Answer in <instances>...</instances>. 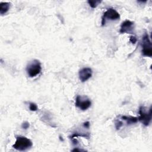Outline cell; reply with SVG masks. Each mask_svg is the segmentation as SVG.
Returning <instances> with one entry per match:
<instances>
[{
	"label": "cell",
	"instance_id": "3",
	"mask_svg": "<svg viewBox=\"0 0 152 152\" xmlns=\"http://www.w3.org/2000/svg\"><path fill=\"white\" fill-rule=\"evenodd\" d=\"M141 47H142V53L144 56H148V57H151L152 56L151 43L148 37V35L147 33H145V34L142 37Z\"/></svg>",
	"mask_w": 152,
	"mask_h": 152
},
{
	"label": "cell",
	"instance_id": "14",
	"mask_svg": "<svg viewBox=\"0 0 152 152\" xmlns=\"http://www.w3.org/2000/svg\"><path fill=\"white\" fill-rule=\"evenodd\" d=\"M29 126H30L29 123L27 122H25L23 123V124H22V125H21L22 128H23V129H26L28 128Z\"/></svg>",
	"mask_w": 152,
	"mask_h": 152
},
{
	"label": "cell",
	"instance_id": "2",
	"mask_svg": "<svg viewBox=\"0 0 152 152\" xmlns=\"http://www.w3.org/2000/svg\"><path fill=\"white\" fill-rule=\"evenodd\" d=\"M41 69L42 67L40 62L37 59H34L31 62L26 68L27 74L30 77H36L40 73Z\"/></svg>",
	"mask_w": 152,
	"mask_h": 152
},
{
	"label": "cell",
	"instance_id": "16",
	"mask_svg": "<svg viewBox=\"0 0 152 152\" xmlns=\"http://www.w3.org/2000/svg\"><path fill=\"white\" fill-rule=\"evenodd\" d=\"M84 126L86 127V128H89V126H90V124L88 122H86L84 124Z\"/></svg>",
	"mask_w": 152,
	"mask_h": 152
},
{
	"label": "cell",
	"instance_id": "1",
	"mask_svg": "<svg viewBox=\"0 0 152 152\" xmlns=\"http://www.w3.org/2000/svg\"><path fill=\"white\" fill-rule=\"evenodd\" d=\"M32 145V142L30 139L25 137L20 136L16 138L13 147L18 151H25L30 148Z\"/></svg>",
	"mask_w": 152,
	"mask_h": 152
},
{
	"label": "cell",
	"instance_id": "5",
	"mask_svg": "<svg viewBox=\"0 0 152 152\" xmlns=\"http://www.w3.org/2000/svg\"><path fill=\"white\" fill-rule=\"evenodd\" d=\"M91 104L90 100L85 96H77L75 99V106L82 110L88 109Z\"/></svg>",
	"mask_w": 152,
	"mask_h": 152
},
{
	"label": "cell",
	"instance_id": "12",
	"mask_svg": "<svg viewBox=\"0 0 152 152\" xmlns=\"http://www.w3.org/2000/svg\"><path fill=\"white\" fill-rule=\"evenodd\" d=\"M29 109L31 111H36L37 110V106L35 103H30L29 104Z\"/></svg>",
	"mask_w": 152,
	"mask_h": 152
},
{
	"label": "cell",
	"instance_id": "8",
	"mask_svg": "<svg viewBox=\"0 0 152 152\" xmlns=\"http://www.w3.org/2000/svg\"><path fill=\"white\" fill-rule=\"evenodd\" d=\"M92 76V69L90 68L85 67L79 71V78L81 82H85Z\"/></svg>",
	"mask_w": 152,
	"mask_h": 152
},
{
	"label": "cell",
	"instance_id": "15",
	"mask_svg": "<svg viewBox=\"0 0 152 152\" xmlns=\"http://www.w3.org/2000/svg\"><path fill=\"white\" fill-rule=\"evenodd\" d=\"M129 41L132 43H135L137 42V39L135 36H131L130 39H129Z\"/></svg>",
	"mask_w": 152,
	"mask_h": 152
},
{
	"label": "cell",
	"instance_id": "4",
	"mask_svg": "<svg viewBox=\"0 0 152 152\" xmlns=\"http://www.w3.org/2000/svg\"><path fill=\"white\" fill-rule=\"evenodd\" d=\"M140 116L138 119L145 126H148L151 120V109H149L148 111L145 110L144 106H140L139 109Z\"/></svg>",
	"mask_w": 152,
	"mask_h": 152
},
{
	"label": "cell",
	"instance_id": "7",
	"mask_svg": "<svg viewBox=\"0 0 152 152\" xmlns=\"http://www.w3.org/2000/svg\"><path fill=\"white\" fill-rule=\"evenodd\" d=\"M134 22L130 20H125L124 21L120 28V33H132L134 30Z\"/></svg>",
	"mask_w": 152,
	"mask_h": 152
},
{
	"label": "cell",
	"instance_id": "11",
	"mask_svg": "<svg viewBox=\"0 0 152 152\" xmlns=\"http://www.w3.org/2000/svg\"><path fill=\"white\" fill-rule=\"evenodd\" d=\"M101 1H88V3L89 4V5L93 8H96L97 6L101 2Z\"/></svg>",
	"mask_w": 152,
	"mask_h": 152
},
{
	"label": "cell",
	"instance_id": "9",
	"mask_svg": "<svg viewBox=\"0 0 152 152\" xmlns=\"http://www.w3.org/2000/svg\"><path fill=\"white\" fill-rule=\"evenodd\" d=\"M121 118L123 120H125L126 122V124L128 125H131L135 124L138 121V118L137 117H133V116H122Z\"/></svg>",
	"mask_w": 152,
	"mask_h": 152
},
{
	"label": "cell",
	"instance_id": "13",
	"mask_svg": "<svg viewBox=\"0 0 152 152\" xmlns=\"http://www.w3.org/2000/svg\"><path fill=\"white\" fill-rule=\"evenodd\" d=\"M122 126V122L121 121H120L119 120L115 121V126H116V128L117 129H120V128H121Z\"/></svg>",
	"mask_w": 152,
	"mask_h": 152
},
{
	"label": "cell",
	"instance_id": "10",
	"mask_svg": "<svg viewBox=\"0 0 152 152\" xmlns=\"http://www.w3.org/2000/svg\"><path fill=\"white\" fill-rule=\"evenodd\" d=\"M10 8V3L8 2H1L0 3V14L3 15L5 14Z\"/></svg>",
	"mask_w": 152,
	"mask_h": 152
},
{
	"label": "cell",
	"instance_id": "6",
	"mask_svg": "<svg viewBox=\"0 0 152 152\" xmlns=\"http://www.w3.org/2000/svg\"><path fill=\"white\" fill-rule=\"evenodd\" d=\"M119 14L114 9L110 8H108L103 14L102 21V25L103 26L106 23V20H117L119 19Z\"/></svg>",
	"mask_w": 152,
	"mask_h": 152
}]
</instances>
